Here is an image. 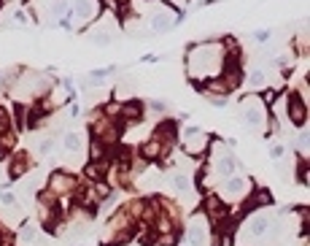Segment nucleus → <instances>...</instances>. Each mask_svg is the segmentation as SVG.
Masks as SVG:
<instances>
[{
	"instance_id": "ddd939ff",
	"label": "nucleus",
	"mask_w": 310,
	"mask_h": 246,
	"mask_svg": "<svg viewBox=\"0 0 310 246\" xmlns=\"http://www.w3.org/2000/svg\"><path fill=\"white\" fill-rule=\"evenodd\" d=\"M270 203H272V198H270L267 189H256V192L246 200L243 208H246V211H253V208H264V206H270Z\"/></svg>"
},
{
	"instance_id": "7ed1b4c3",
	"label": "nucleus",
	"mask_w": 310,
	"mask_h": 246,
	"mask_svg": "<svg viewBox=\"0 0 310 246\" xmlns=\"http://www.w3.org/2000/svg\"><path fill=\"white\" fill-rule=\"evenodd\" d=\"M208 146H210V135H205L200 127L189 125L184 130V149L189 152V155H202Z\"/></svg>"
},
{
	"instance_id": "6e6552de",
	"label": "nucleus",
	"mask_w": 310,
	"mask_h": 246,
	"mask_svg": "<svg viewBox=\"0 0 310 246\" xmlns=\"http://www.w3.org/2000/svg\"><path fill=\"white\" fill-rule=\"evenodd\" d=\"M173 24H176V19H170V11L167 8H157L148 16V30H151V33H167Z\"/></svg>"
},
{
	"instance_id": "f3484780",
	"label": "nucleus",
	"mask_w": 310,
	"mask_h": 246,
	"mask_svg": "<svg viewBox=\"0 0 310 246\" xmlns=\"http://www.w3.org/2000/svg\"><path fill=\"white\" fill-rule=\"evenodd\" d=\"M297 181H302V187H308V163H305V157L297 160Z\"/></svg>"
},
{
	"instance_id": "0eeeda50",
	"label": "nucleus",
	"mask_w": 310,
	"mask_h": 246,
	"mask_svg": "<svg viewBox=\"0 0 310 246\" xmlns=\"http://www.w3.org/2000/svg\"><path fill=\"white\" fill-rule=\"evenodd\" d=\"M95 16H97V0H76V3H73V8H70L73 22L84 24V22L95 19Z\"/></svg>"
},
{
	"instance_id": "20e7f679",
	"label": "nucleus",
	"mask_w": 310,
	"mask_h": 246,
	"mask_svg": "<svg viewBox=\"0 0 310 246\" xmlns=\"http://www.w3.org/2000/svg\"><path fill=\"white\" fill-rule=\"evenodd\" d=\"M76 187H78V179H76V176H70V173H65V170H54L52 179H49V189H52L57 198H60V195L76 192Z\"/></svg>"
},
{
	"instance_id": "423d86ee",
	"label": "nucleus",
	"mask_w": 310,
	"mask_h": 246,
	"mask_svg": "<svg viewBox=\"0 0 310 246\" xmlns=\"http://www.w3.org/2000/svg\"><path fill=\"white\" fill-rule=\"evenodd\" d=\"M248 195V184L246 179H240V176H229L224 181V187H221V200L232 203V200H243Z\"/></svg>"
},
{
	"instance_id": "a211bd4d",
	"label": "nucleus",
	"mask_w": 310,
	"mask_h": 246,
	"mask_svg": "<svg viewBox=\"0 0 310 246\" xmlns=\"http://www.w3.org/2000/svg\"><path fill=\"white\" fill-rule=\"evenodd\" d=\"M35 146H38V155L46 157V155H52V152H54V138H43V141H38Z\"/></svg>"
},
{
	"instance_id": "f8f14e48",
	"label": "nucleus",
	"mask_w": 310,
	"mask_h": 246,
	"mask_svg": "<svg viewBox=\"0 0 310 246\" xmlns=\"http://www.w3.org/2000/svg\"><path fill=\"white\" fill-rule=\"evenodd\" d=\"M27 170H30V157L24 155V152L11 157V179H24Z\"/></svg>"
},
{
	"instance_id": "f257e3e1",
	"label": "nucleus",
	"mask_w": 310,
	"mask_h": 246,
	"mask_svg": "<svg viewBox=\"0 0 310 246\" xmlns=\"http://www.w3.org/2000/svg\"><path fill=\"white\" fill-rule=\"evenodd\" d=\"M224 68V49L219 44H197L189 49V76L197 82H208L210 76H219Z\"/></svg>"
},
{
	"instance_id": "2eb2a0df",
	"label": "nucleus",
	"mask_w": 310,
	"mask_h": 246,
	"mask_svg": "<svg viewBox=\"0 0 310 246\" xmlns=\"http://www.w3.org/2000/svg\"><path fill=\"white\" fill-rule=\"evenodd\" d=\"M19 244H24V246L38 244V233H35V227H30V225H24V227H22V233H19Z\"/></svg>"
},
{
	"instance_id": "dca6fc26",
	"label": "nucleus",
	"mask_w": 310,
	"mask_h": 246,
	"mask_svg": "<svg viewBox=\"0 0 310 246\" xmlns=\"http://www.w3.org/2000/svg\"><path fill=\"white\" fill-rule=\"evenodd\" d=\"M248 82H251V87H253V89H262V87H264V82H267V76H264L262 68H253L251 76H248Z\"/></svg>"
},
{
	"instance_id": "39448f33",
	"label": "nucleus",
	"mask_w": 310,
	"mask_h": 246,
	"mask_svg": "<svg viewBox=\"0 0 310 246\" xmlns=\"http://www.w3.org/2000/svg\"><path fill=\"white\" fill-rule=\"evenodd\" d=\"M289 116L297 127H305L308 122V97H302L300 92H291L289 95Z\"/></svg>"
},
{
	"instance_id": "1a4fd4ad",
	"label": "nucleus",
	"mask_w": 310,
	"mask_h": 246,
	"mask_svg": "<svg viewBox=\"0 0 310 246\" xmlns=\"http://www.w3.org/2000/svg\"><path fill=\"white\" fill-rule=\"evenodd\" d=\"M267 230H270V217L267 214H256V217H251L248 225H246V233H248L251 241H259L262 236H267Z\"/></svg>"
},
{
	"instance_id": "4468645a",
	"label": "nucleus",
	"mask_w": 310,
	"mask_h": 246,
	"mask_svg": "<svg viewBox=\"0 0 310 246\" xmlns=\"http://www.w3.org/2000/svg\"><path fill=\"white\" fill-rule=\"evenodd\" d=\"M65 152L67 155H78V152H81V135L78 133H67L65 135Z\"/></svg>"
},
{
	"instance_id": "412c9836",
	"label": "nucleus",
	"mask_w": 310,
	"mask_h": 246,
	"mask_svg": "<svg viewBox=\"0 0 310 246\" xmlns=\"http://www.w3.org/2000/svg\"><path fill=\"white\" fill-rule=\"evenodd\" d=\"M283 152H286V149H283L281 144H272V146H270V157H272V160H281Z\"/></svg>"
},
{
	"instance_id": "4be33fe9",
	"label": "nucleus",
	"mask_w": 310,
	"mask_h": 246,
	"mask_svg": "<svg viewBox=\"0 0 310 246\" xmlns=\"http://www.w3.org/2000/svg\"><path fill=\"white\" fill-rule=\"evenodd\" d=\"M253 41H256V44H267V41H270V30H259V33H253Z\"/></svg>"
},
{
	"instance_id": "9b49d317",
	"label": "nucleus",
	"mask_w": 310,
	"mask_h": 246,
	"mask_svg": "<svg viewBox=\"0 0 310 246\" xmlns=\"http://www.w3.org/2000/svg\"><path fill=\"white\" fill-rule=\"evenodd\" d=\"M238 168H240V163H238V157L235 155H229V152H224V155H219V163H216V170H219L221 176H238Z\"/></svg>"
},
{
	"instance_id": "aec40b11",
	"label": "nucleus",
	"mask_w": 310,
	"mask_h": 246,
	"mask_svg": "<svg viewBox=\"0 0 310 246\" xmlns=\"http://www.w3.org/2000/svg\"><path fill=\"white\" fill-rule=\"evenodd\" d=\"M173 184L178 187V192H189V189H191V181L186 179V176H176V179H173Z\"/></svg>"
},
{
	"instance_id": "9d476101",
	"label": "nucleus",
	"mask_w": 310,
	"mask_h": 246,
	"mask_svg": "<svg viewBox=\"0 0 310 246\" xmlns=\"http://www.w3.org/2000/svg\"><path fill=\"white\" fill-rule=\"evenodd\" d=\"M189 244L191 246H205L208 244V225H205V219H200V217L191 219V225H189Z\"/></svg>"
},
{
	"instance_id": "6ab92c4d",
	"label": "nucleus",
	"mask_w": 310,
	"mask_h": 246,
	"mask_svg": "<svg viewBox=\"0 0 310 246\" xmlns=\"http://www.w3.org/2000/svg\"><path fill=\"white\" fill-rule=\"evenodd\" d=\"M11 130V119H8V111H5L3 106H0V135Z\"/></svg>"
},
{
	"instance_id": "f03ea898",
	"label": "nucleus",
	"mask_w": 310,
	"mask_h": 246,
	"mask_svg": "<svg viewBox=\"0 0 310 246\" xmlns=\"http://www.w3.org/2000/svg\"><path fill=\"white\" fill-rule=\"evenodd\" d=\"M243 119L248 130H262L267 125V114H264V106L259 97H246L243 100Z\"/></svg>"
}]
</instances>
